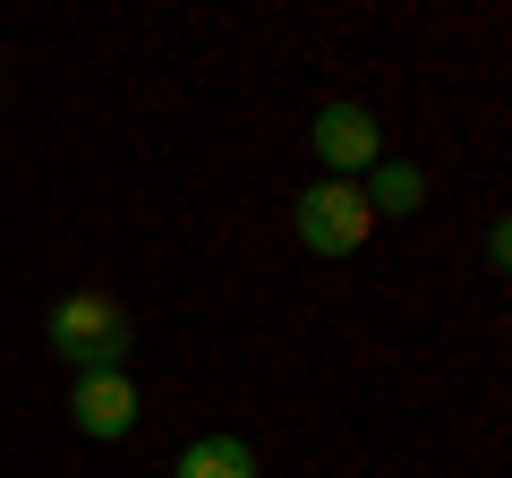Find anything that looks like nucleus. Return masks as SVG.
<instances>
[{
	"label": "nucleus",
	"mask_w": 512,
	"mask_h": 478,
	"mask_svg": "<svg viewBox=\"0 0 512 478\" xmlns=\"http://www.w3.org/2000/svg\"><path fill=\"white\" fill-rule=\"evenodd\" d=\"M128 342H137V325H128L120 299H103V291H69V299H52V359H69L77 376L120 368Z\"/></svg>",
	"instance_id": "1"
},
{
	"label": "nucleus",
	"mask_w": 512,
	"mask_h": 478,
	"mask_svg": "<svg viewBox=\"0 0 512 478\" xmlns=\"http://www.w3.org/2000/svg\"><path fill=\"white\" fill-rule=\"evenodd\" d=\"M367 231H376V214H367L359 180H316L308 197H299V239H308L316 257H350Z\"/></svg>",
	"instance_id": "2"
},
{
	"label": "nucleus",
	"mask_w": 512,
	"mask_h": 478,
	"mask_svg": "<svg viewBox=\"0 0 512 478\" xmlns=\"http://www.w3.org/2000/svg\"><path fill=\"white\" fill-rule=\"evenodd\" d=\"M308 146H316V163H325V180H350V171L384 163V129H376L367 103H325L316 129H308Z\"/></svg>",
	"instance_id": "3"
},
{
	"label": "nucleus",
	"mask_w": 512,
	"mask_h": 478,
	"mask_svg": "<svg viewBox=\"0 0 512 478\" xmlns=\"http://www.w3.org/2000/svg\"><path fill=\"white\" fill-rule=\"evenodd\" d=\"M69 419H77V436H94V444H120L128 427H137V385H128L120 368H94V376H77V385H69Z\"/></svg>",
	"instance_id": "4"
},
{
	"label": "nucleus",
	"mask_w": 512,
	"mask_h": 478,
	"mask_svg": "<svg viewBox=\"0 0 512 478\" xmlns=\"http://www.w3.org/2000/svg\"><path fill=\"white\" fill-rule=\"evenodd\" d=\"M171 478H256V444L248 436H197Z\"/></svg>",
	"instance_id": "5"
},
{
	"label": "nucleus",
	"mask_w": 512,
	"mask_h": 478,
	"mask_svg": "<svg viewBox=\"0 0 512 478\" xmlns=\"http://www.w3.org/2000/svg\"><path fill=\"white\" fill-rule=\"evenodd\" d=\"M359 197H367V214H419V197H427V171H419V163H376Z\"/></svg>",
	"instance_id": "6"
}]
</instances>
